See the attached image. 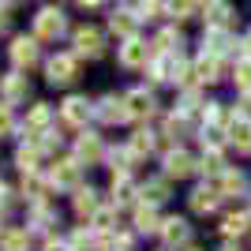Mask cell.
Segmentation results:
<instances>
[{"label":"cell","mask_w":251,"mask_h":251,"mask_svg":"<svg viewBox=\"0 0 251 251\" xmlns=\"http://www.w3.org/2000/svg\"><path fill=\"white\" fill-rule=\"evenodd\" d=\"M75 75H79V56H75V52H56V56H49L45 79H49L52 86H68Z\"/></svg>","instance_id":"obj_1"},{"label":"cell","mask_w":251,"mask_h":251,"mask_svg":"<svg viewBox=\"0 0 251 251\" xmlns=\"http://www.w3.org/2000/svg\"><path fill=\"white\" fill-rule=\"evenodd\" d=\"M64 26H68V23H64L60 8H42L34 15V38H38V42H56L64 34Z\"/></svg>","instance_id":"obj_2"},{"label":"cell","mask_w":251,"mask_h":251,"mask_svg":"<svg viewBox=\"0 0 251 251\" xmlns=\"http://www.w3.org/2000/svg\"><path fill=\"white\" fill-rule=\"evenodd\" d=\"M161 161H165V169H161V173H165L169 180H184V176H191V173L199 169V161H195V157H191L184 147L165 150V157H161Z\"/></svg>","instance_id":"obj_3"},{"label":"cell","mask_w":251,"mask_h":251,"mask_svg":"<svg viewBox=\"0 0 251 251\" xmlns=\"http://www.w3.org/2000/svg\"><path fill=\"white\" fill-rule=\"evenodd\" d=\"M221 199H225V195H221V188L210 180V184H199V188L188 195V206L195 210V214H202V218H206V214H218Z\"/></svg>","instance_id":"obj_4"},{"label":"cell","mask_w":251,"mask_h":251,"mask_svg":"<svg viewBox=\"0 0 251 251\" xmlns=\"http://www.w3.org/2000/svg\"><path fill=\"white\" fill-rule=\"evenodd\" d=\"M75 56H86V60H94V56H101L105 52V38H101V30H98V26H79V30H75Z\"/></svg>","instance_id":"obj_5"},{"label":"cell","mask_w":251,"mask_h":251,"mask_svg":"<svg viewBox=\"0 0 251 251\" xmlns=\"http://www.w3.org/2000/svg\"><path fill=\"white\" fill-rule=\"evenodd\" d=\"M94 116L101 120V124H124V120H131L124 94H105L101 101L94 105Z\"/></svg>","instance_id":"obj_6"},{"label":"cell","mask_w":251,"mask_h":251,"mask_svg":"<svg viewBox=\"0 0 251 251\" xmlns=\"http://www.w3.org/2000/svg\"><path fill=\"white\" fill-rule=\"evenodd\" d=\"M79 173H83V161H79V157H64V161H56V165L49 169V184L75 191L79 188Z\"/></svg>","instance_id":"obj_7"},{"label":"cell","mask_w":251,"mask_h":251,"mask_svg":"<svg viewBox=\"0 0 251 251\" xmlns=\"http://www.w3.org/2000/svg\"><path fill=\"white\" fill-rule=\"evenodd\" d=\"M90 113H94V105L86 101V98H79V94L64 98V105H60V120H64L68 127H86Z\"/></svg>","instance_id":"obj_8"},{"label":"cell","mask_w":251,"mask_h":251,"mask_svg":"<svg viewBox=\"0 0 251 251\" xmlns=\"http://www.w3.org/2000/svg\"><path fill=\"white\" fill-rule=\"evenodd\" d=\"M124 101H127V113H131V120H150V116L157 113V101H154V94H150L147 86H135V90H127Z\"/></svg>","instance_id":"obj_9"},{"label":"cell","mask_w":251,"mask_h":251,"mask_svg":"<svg viewBox=\"0 0 251 251\" xmlns=\"http://www.w3.org/2000/svg\"><path fill=\"white\" fill-rule=\"evenodd\" d=\"M157 236L165 240V248H188L191 244V225H188V218H165Z\"/></svg>","instance_id":"obj_10"},{"label":"cell","mask_w":251,"mask_h":251,"mask_svg":"<svg viewBox=\"0 0 251 251\" xmlns=\"http://www.w3.org/2000/svg\"><path fill=\"white\" fill-rule=\"evenodd\" d=\"M52 109L49 105H34L30 113H26V124H23V131H26V139L30 143H38V139L45 135V131H52Z\"/></svg>","instance_id":"obj_11"},{"label":"cell","mask_w":251,"mask_h":251,"mask_svg":"<svg viewBox=\"0 0 251 251\" xmlns=\"http://www.w3.org/2000/svg\"><path fill=\"white\" fill-rule=\"evenodd\" d=\"M26 94H30V83H26V75H23V72H11V75L0 79V98H4V105L26 101Z\"/></svg>","instance_id":"obj_12"},{"label":"cell","mask_w":251,"mask_h":251,"mask_svg":"<svg viewBox=\"0 0 251 251\" xmlns=\"http://www.w3.org/2000/svg\"><path fill=\"white\" fill-rule=\"evenodd\" d=\"M52 225H60V221H56V206H52L49 199L30 202V225H26V229L30 232H52Z\"/></svg>","instance_id":"obj_13"},{"label":"cell","mask_w":251,"mask_h":251,"mask_svg":"<svg viewBox=\"0 0 251 251\" xmlns=\"http://www.w3.org/2000/svg\"><path fill=\"white\" fill-rule=\"evenodd\" d=\"M225 135H229V147L251 150V113H236L225 127Z\"/></svg>","instance_id":"obj_14"},{"label":"cell","mask_w":251,"mask_h":251,"mask_svg":"<svg viewBox=\"0 0 251 251\" xmlns=\"http://www.w3.org/2000/svg\"><path fill=\"white\" fill-rule=\"evenodd\" d=\"M109 191H113V206H131L135 195H139V184L131 180V173H113Z\"/></svg>","instance_id":"obj_15"},{"label":"cell","mask_w":251,"mask_h":251,"mask_svg":"<svg viewBox=\"0 0 251 251\" xmlns=\"http://www.w3.org/2000/svg\"><path fill=\"white\" fill-rule=\"evenodd\" d=\"M8 56H11V64L15 68H34L38 64V38H15L11 42V49H8Z\"/></svg>","instance_id":"obj_16"},{"label":"cell","mask_w":251,"mask_h":251,"mask_svg":"<svg viewBox=\"0 0 251 251\" xmlns=\"http://www.w3.org/2000/svg\"><path fill=\"white\" fill-rule=\"evenodd\" d=\"M72 157H79L83 165H98L105 157V147H101V139L94 135V131H86V135H79L75 139V154Z\"/></svg>","instance_id":"obj_17"},{"label":"cell","mask_w":251,"mask_h":251,"mask_svg":"<svg viewBox=\"0 0 251 251\" xmlns=\"http://www.w3.org/2000/svg\"><path fill=\"white\" fill-rule=\"evenodd\" d=\"M42 154H45V150L38 147V143H23V147L15 150V165H19L23 176H34V173H42Z\"/></svg>","instance_id":"obj_18"},{"label":"cell","mask_w":251,"mask_h":251,"mask_svg":"<svg viewBox=\"0 0 251 251\" xmlns=\"http://www.w3.org/2000/svg\"><path fill=\"white\" fill-rule=\"evenodd\" d=\"M150 60V45L139 42V38H127L124 45H120V64L124 68H147Z\"/></svg>","instance_id":"obj_19"},{"label":"cell","mask_w":251,"mask_h":251,"mask_svg":"<svg viewBox=\"0 0 251 251\" xmlns=\"http://www.w3.org/2000/svg\"><path fill=\"white\" fill-rule=\"evenodd\" d=\"M101 206H105V202L98 199V191H94V188H75V195H72V210L79 214V218L90 221Z\"/></svg>","instance_id":"obj_20"},{"label":"cell","mask_w":251,"mask_h":251,"mask_svg":"<svg viewBox=\"0 0 251 251\" xmlns=\"http://www.w3.org/2000/svg\"><path fill=\"white\" fill-rule=\"evenodd\" d=\"M169 199V176L161 173V176H150V180H143L139 184V202H165Z\"/></svg>","instance_id":"obj_21"},{"label":"cell","mask_w":251,"mask_h":251,"mask_svg":"<svg viewBox=\"0 0 251 251\" xmlns=\"http://www.w3.org/2000/svg\"><path fill=\"white\" fill-rule=\"evenodd\" d=\"M195 83H221V56L214 52H202L199 60H195Z\"/></svg>","instance_id":"obj_22"},{"label":"cell","mask_w":251,"mask_h":251,"mask_svg":"<svg viewBox=\"0 0 251 251\" xmlns=\"http://www.w3.org/2000/svg\"><path fill=\"white\" fill-rule=\"evenodd\" d=\"M139 19H143V15H135V11H113V15H109V30L116 34V38H135V26H139Z\"/></svg>","instance_id":"obj_23"},{"label":"cell","mask_w":251,"mask_h":251,"mask_svg":"<svg viewBox=\"0 0 251 251\" xmlns=\"http://www.w3.org/2000/svg\"><path fill=\"white\" fill-rule=\"evenodd\" d=\"M214 184L221 188V195H225V199H232V195H244V191H248V176H244L240 169H232V165L225 169V173H221Z\"/></svg>","instance_id":"obj_24"},{"label":"cell","mask_w":251,"mask_h":251,"mask_svg":"<svg viewBox=\"0 0 251 251\" xmlns=\"http://www.w3.org/2000/svg\"><path fill=\"white\" fill-rule=\"evenodd\" d=\"M161 214H157L154 202H139L135 206V232H161Z\"/></svg>","instance_id":"obj_25"},{"label":"cell","mask_w":251,"mask_h":251,"mask_svg":"<svg viewBox=\"0 0 251 251\" xmlns=\"http://www.w3.org/2000/svg\"><path fill=\"white\" fill-rule=\"evenodd\" d=\"M218 229H221V236H225L229 244H232V240H240L244 232L251 229V218H248V210H240V214H225Z\"/></svg>","instance_id":"obj_26"},{"label":"cell","mask_w":251,"mask_h":251,"mask_svg":"<svg viewBox=\"0 0 251 251\" xmlns=\"http://www.w3.org/2000/svg\"><path fill=\"white\" fill-rule=\"evenodd\" d=\"M232 26V8L225 0H214L206 4V30H229Z\"/></svg>","instance_id":"obj_27"},{"label":"cell","mask_w":251,"mask_h":251,"mask_svg":"<svg viewBox=\"0 0 251 251\" xmlns=\"http://www.w3.org/2000/svg\"><path fill=\"white\" fill-rule=\"evenodd\" d=\"M0 251H30V229H23V225L4 229V236H0Z\"/></svg>","instance_id":"obj_28"},{"label":"cell","mask_w":251,"mask_h":251,"mask_svg":"<svg viewBox=\"0 0 251 251\" xmlns=\"http://www.w3.org/2000/svg\"><path fill=\"white\" fill-rule=\"evenodd\" d=\"M154 147H157V135H154V131H147V127H139L135 135L127 139V150H131L135 157H150V154H154Z\"/></svg>","instance_id":"obj_29"},{"label":"cell","mask_w":251,"mask_h":251,"mask_svg":"<svg viewBox=\"0 0 251 251\" xmlns=\"http://www.w3.org/2000/svg\"><path fill=\"white\" fill-rule=\"evenodd\" d=\"M116 214H120V206H113V202H109V206H101L94 218H90V229H98V236L116 232Z\"/></svg>","instance_id":"obj_30"},{"label":"cell","mask_w":251,"mask_h":251,"mask_svg":"<svg viewBox=\"0 0 251 251\" xmlns=\"http://www.w3.org/2000/svg\"><path fill=\"white\" fill-rule=\"evenodd\" d=\"M184 131H188V113H173L165 120V127H161V139H165V143H180Z\"/></svg>","instance_id":"obj_31"},{"label":"cell","mask_w":251,"mask_h":251,"mask_svg":"<svg viewBox=\"0 0 251 251\" xmlns=\"http://www.w3.org/2000/svg\"><path fill=\"white\" fill-rule=\"evenodd\" d=\"M154 45L161 52H165V56H173V52H180V30H173V26H169V30H161L154 38Z\"/></svg>","instance_id":"obj_32"},{"label":"cell","mask_w":251,"mask_h":251,"mask_svg":"<svg viewBox=\"0 0 251 251\" xmlns=\"http://www.w3.org/2000/svg\"><path fill=\"white\" fill-rule=\"evenodd\" d=\"M139 11H143V19H157V15H169V0H139Z\"/></svg>","instance_id":"obj_33"},{"label":"cell","mask_w":251,"mask_h":251,"mask_svg":"<svg viewBox=\"0 0 251 251\" xmlns=\"http://www.w3.org/2000/svg\"><path fill=\"white\" fill-rule=\"evenodd\" d=\"M232 79H236V86H240L244 94H251V56H248V60H240V64H236Z\"/></svg>","instance_id":"obj_34"},{"label":"cell","mask_w":251,"mask_h":251,"mask_svg":"<svg viewBox=\"0 0 251 251\" xmlns=\"http://www.w3.org/2000/svg\"><path fill=\"white\" fill-rule=\"evenodd\" d=\"M169 15L173 19H191L195 15V0H169Z\"/></svg>","instance_id":"obj_35"},{"label":"cell","mask_w":251,"mask_h":251,"mask_svg":"<svg viewBox=\"0 0 251 251\" xmlns=\"http://www.w3.org/2000/svg\"><path fill=\"white\" fill-rule=\"evenodd\" d=\"M15 127V116H11V105H0V135H11Z\"/></svg>","instance_id":"obj_36"},{"label":"cell","mask_w":251,"mask_h":251,"mask_svg":"<svg viewBox=\"0 0 251 251\" xmlns=\"http://www.w3.org/2000/svg\"><path fill=\"white\" fill-rule=\"evenodd\" d=\"M11 195H15V191H11V188H4V184H0V214H4V210H8L11 202H15V199H11Z\"/></svg>","instance_id":"obj_37"},{"label":"cell","mask_w":251,"mask_h":251,"mask_svg":"<svg viewBox=\"0 0 251 251\" xmlns=\"http://www.w3.org/2000/svg\"><path fill=\"white\" fill-rule=\"evenodd\" d=\"M8 30V15H4V8H0V34Z\"/></svg>","instance_id":"obj_38"},{"label":"cell","mask_w":251,"mask_h":251,"mask_svg":"<svg viewBox=\"0 0 251 251\" xmlns=\"http://www.w3.org/2000/svg\"><path fill=\"white\" fill-rule=\"evenodd\" d=\"M244 52L251 56V30H248V38H244Z\"/></svg>","instance_id":"obj_39"},{"label":"cell","mask_w":251,"mask_h":251,"mask_svg":"<svg viewBox=\"0 0 251 251\" xmlns=\"http://www.w3.org/2000/svg\"><path fill=\"white\" fill-rule=\"evenodd\" d=\"M79 4H83V8H98V4H101V0H79Z\"/></svg>","instance_id":"obj_40"},{"label":"cell","mask_w":251,"mask_h":251,"mask_svg":"<svg viewBox=\"0 0 251 251\" xmlns=\"http://www.w3.org/2000/svg\"><path fill=\"white\" fill-rule=\"evenodd\" d=\"M221 251H240V244H225V248H221Z\"/></svg>","instance_id":"obj_41"},{"label":"cell","mask_w":251,"mask_h":251,"mask_svg":"<svg viewBox=\"0 0 251 251\" xmlns=\"http://www.w3.org/2000/svg\"><path fill=\"white\" fill-rule=\"evenodd\" d=\"M8 4H15V0H0V8H8Z\"/></svg>","instance_id":"obj_42"},{"label":"cell","mask_w":251,"mask_h":251,"mask_svg":"<svg viewBox=\"0 0 251 251\" xmlns=\"http://www.w3.org/2000/svg\"><path fill=\"white\" fill-rule=\"evenodd\" d=\"M188 251H195V248H188Z\"/></svg>","instance_id":"obj_43"}]
</instances>
